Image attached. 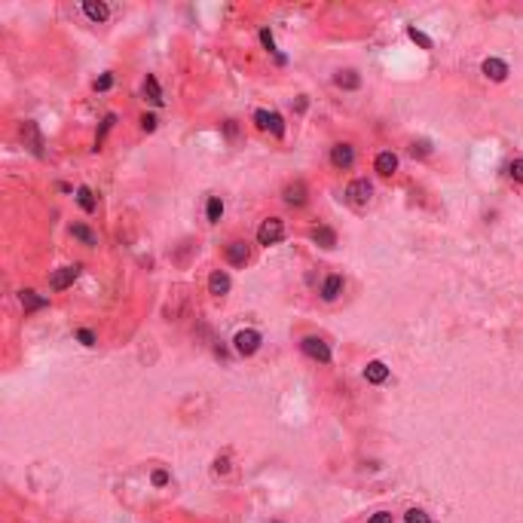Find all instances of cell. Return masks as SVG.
Segmentation results:
<instances>
[{
    "label": "cell",
    "mask_w": 523,
    "mask_h": 523,
    "mask_svg": "<svg viewBox=\"0 0 523 523\" xmlns=\"http://www.w3.org/2000/svg\"><path fill=\"white\" fill-rule=\"evenodd\" d=\"M312 242L322 245V248H334L337 245V233L331 230V226H315V230H312Z\"/></svg>",
    "instance_id": "17"
},
{
    "label": "cell",
    "mask_w": 523,
    "mask_h": 523,
    "mask_svg": "<svg viewBox=\"0 0 523 523\" xmlns=\"http://www.w3.org/2000/svg\"><path fill=\"white\" fill-rule=\"evenodd\" d=\"M300 349H303V355L312 358V361H322V365H327V361H331V346H327L322 337H303V340H300Z\"/></svg>",
    "instance_id": "4"
},
{
    "label": "cell",
    "mask_w": 523,
    "mask_h": 523,
    "mask_svg": "<svg viewBox=\"0 0 523 523\" xmlns=\"http://www.w3.org/2000/svg\"><path fill=\"white\" fill-rule=\"evenodd\" d=\"M367 523H392V511H376Z\"/></svg>",
    "instance_id": "33"
},
{
    "label": "cell",
    "mask_w": 523,
    "mask_h": 523,
    "mask_svg": "<svg viewBox=\"0 0 523 523\" xmlns=\"http://www.w3.org/2000/svg\"><path fill=\"white\" fill-rule=\"evenodd\" d=\"M71 236H74V239H80L83 245H89V248L98 245V236L92 233L89 226H83V224H74V226H71Z\"/></svg>",
    "instance_id": "21"
},
{
    "label": "cell",
    "mask_w": 523,
    "mask_h": 523,
    "mask_svg": "<svg viewBox=\"0 0 523 523\" xmlns=\"http://www.w3.org/2000/svg\"><path fill=\"white\" fill-rule=\"evenodd\" d=\"M343 288H346V282H343V276H337V273H331L322 282V300L325 303H334L337 297L343 294Z\"/></svg>",
    "instance_id": "9"
},
{
    "label": "cell",
    "mask_w": 523,
    "mask_h": 523,
    "mask_svg": "<svg viewBox=\"0 0 523 523\" xmlns=\"http://www.w3.org/2000/svg\"><path fill=\"white\" fill-rule=\"evenodd\" d=\"M365 379H367V383H374V386L386 383V379H389V367H386L383 361H370V365L365 367Z\"/></svg>",
    "instance_id": "16"
},
{
    "label": "cell",
    "mask_w": 523,
    "mask_h": 523,
    "mask_svg": "<svg viewBox=\"0 0 523 523\" xmlns=\"http://www.w3.org/2000/svg\"><path fill=\"white\" fill-rule=\"evenodd\" d=\"M410 154H413V156H428V154H432V144H428V141H413V144H410Z\"/></svg>",
    "instance_id": "26"
},
{
    "label": "cell",
    "mask_w": 523,
    "mask_h": 523,
    "mask_svg": "<svg viewBox=\"0 0 523 523\" xmlns=\"http://www.w3.org/2000/svg\"><path fill=\"white\" fill-rule=\"evenodd\" d=\"M407 37L413 40V43H419L423 49H432V40H428L423 31H416V28H407Z\"/></svg>",
    "instance_id": "25"
},
{
    "label": "cell",
    "mask_w": 523,
    "mask_h": 523,
    "mask_svg": "<svg viewBox=\"0 0 523 523\" xmlns=\"http://www.w3.org/2000/svg\"><path fill=\"white\" fill-rule=\"evenodd\" d=\"M334 83H337L340 89H358V86H361V77H358L355 71H337V74H334Z\"/></svg>",
    "instance_id": "20"
},
{
    "label": "cell",
    "mask_w": 523,
    "mask_h": 523,
    "mask_svg": "<svg viewBox=\"0 0 523 523\" xmlns=\"http://www.w3.org/2000/svg\"><path fill=\"white\" fill-rule=\"evenodd\" d=\"M22 138L31 144V154H34V156H43V138H40L37 123H31V120L25 123V125H22Z\"/></svg>",
    "instance_id": "12"
},
{
    "label": "cell",
    "mask_w": 523,
    "mask_h": 523,
    "mask_svg": "<svg viewBox=\"0 0 523 523\" xmlns=\"http://www.w3.org/2000/svg\"><path fill=\"white\" fill-rule=\"evenodd\" d=\"M480 71H484V77L493 80V83H502L505 77H508V64H505L502 58H487V62L480 64Z\"/></svg>",
    "instance_id": "10"
},
{
    "label": "cell",
    "mask_w": 523,
    "mask_h": 523,
    "mask_svg": "<svg viewBox=\"0 0 523 523\" xmlns=\"http://www.w3.org/2000/svg\"><path fill=\"white\" fill-rule=\"evenodd\" d=\"M77 276H80V266L77 264H71V266H58L53 278H49V288L53 291H64V288H71L74 282H77Z\"/></svg>",
    "instance_id": "5"
},
{
    "label": "cell",
    "mask_w": 523,
    "mask_h": 523,
    "mask_svg": "<svg viewBox=\"0 0 523 523\" xmlns=\"http://www.w3.org/2000/svg\"><path fill=\"white\" fill-rule=\"evenodd\" d=\"M230 276L224 273V269H215L212 276H208V291L215 294V297H224V294H230Z\"/></svg>",
    "instance_id": "14"
},
{
    "label": "cell",
    "mask_w": 523,
    "mask_h": 523,
    "mask_svg": "<svg viewBox=\"0 0 523 523\" xmlns=\"http://www.w3.org/2000/svg\"><path fill=\"white\" fill-rule=\"evenodd\" d=\"M370 196H374V184H370L367 178H355L346 187V199H349V205H355V208H365Z\"/></svg>",
    "instance_id": "1"
},
{
    "label": "cell",
    "mask_w": 523,
    "mask_h": 523,
    "mask_svg": "<svg viewBox=\"0 0 523 523\" xmlns=\"http://www.w3.org/2000/svg\"><path fill=\"white\" fill-rule=\"evenodd\" d=\"M154 484H156V487H165V484H168V475H165V471H154Z\"/></svg>",
    "instance_id": "34"
},
{
    "label": "cell",
    "mask_w": 523,
    "mask_h": 523,
    "mask_svg": "<svg viewBox=\"0 0 523 523\" xmlns=\"http://www.w3.org/2000/svg\"><path fill=\"white\" fill-rule=\"evenodd\" d=\"M260 343H264V340H260V334L254 331V327H242V331L233 337V349L239 352V355H245V358L254 355V352L260 349Z\"/></svg>",
    "instance_id": "2"
},
{
    "label": "cell",
    "mask_w": 523,
    "mask_h": 523,
    "mask_svg": "<svg viewBox=\"0 0 523 523\" xmlns=\"http://www.w3.org/2000/svg\"><path fill=\"white\" fill-rule=\"evenodd\" d=\"M226 260H230L233 266H245L251 260L248 242H230V245H226Z\"/></svg>",
    "instance_id": "13"
},
{
    "label": "cell",
    "mask_w": 523,
    "mask_h": 523,
    "mask_svg": "<svg viewBox=\"0 0 523 523\" xmlns=\"http://www.w3.org/2000/svg\"><path fill=\"white\" fill-rule=\"evenodd\" d=\"M282 236H285V221H282V217H266V221L257 226V242H260V245H276V242H282Z\"/></svg>",
    "instance_id": "3"
},
{
    "label": "cell",
    "mask_w": 523,
    "mask_h": 523,
    "mask_svg": "<svg viewBox=\"0 0 523 523\" xmlns=\"http://www.w3.org/2000/svg\"><path fill=\"white\" fill-rule=\"evenodd\" d=\"M508 175H511V181L523 184V159H514V163L508 165Z\"/></svg>",
    "instance_id": "27"
},
{
    "label": "cell",
    "mask_w": 523,
    "mask_h": 523,
    "mask_svg": "<svg viewBox=\"0 0 523 523\" xmlns=\"http://www.w3.org/2000/svg\"><path fill=\"white\" fill-rule=\"evenodd\" d=\"M77 202H80V208L86 215H92L98 208V202H95V193H92L89 187H77Z\"/></svg>",
    "instance_id": "23"
},
{
    "label": "cell",
    "mask_w": 523,
    "mask_h": 523,
    "mask_svg": "<svg viewBox=\"0 0 523 523\" xmlns=\"http://www.w3.org/2000/svg\"><path fill=\"white\" fill-rule=\"evenodd\" d=\"M205 217H208V224H217V221L224 217V199H221V196H208Z\"/></svg>",
    "instance_id": "22"
},
{
    "label": "cell",
    "mask_w": 523,
    "mask_h": 523,
    "mask_svg": "<svg viewBox=\"0 0 523 523\" xmlns=\"http://www.w3.org/2000/svg\"><path fill=\"white\" fill-rule=\"evenodd\" d=\"M114 86V74H101V77L95 80V92H107Z\"/></svg>",
    "instance_id": "29"
},
{
    "label": "cell",
    "mask_w": 523,
    "mask_h": 523,
    "mask_svg": "<svg viewBox=\"0 0 523 523\" xmlns=\"http://www.w3.org/2000/svg\"><path fill=\"white\" fill-rule=\"evenodd\" d=\"M404 520H407V523H432V517H428L423 508H410L407 514H404Z\"/></svg>",
    "instance_id": "24"
},
{
    "label": "cell",
    "mask_w": 523,
    "mask_h": 523,
    "mask_svg": "<svg viewBox=\"0 0 523 523\" xmlns=\"http://www.w3.org/2000/svg\"><path fill=\"white\" fill-rule=\"evenodd\" d=\"M144 98L150 101V104H165V98H163V89H159V80L154 77V74H147L144 77Z\"/></svg>",
    "instance_id": "15"
},
{
    "label": "cell",
    "mask_w": 523,
    "mask_h": 523,
    "mask_svg": "<svg viewBox=\"0 0 523 523\" xmlns=\"http://www.w3.org/2000/svg\"><path fill=\"white\" fill-rule=\"evenodd\" d=\"M77 340H80L83 346H95V334H92L89 327H83V331H77Z\"/></svg>",
    "instance_id": "30"
},
{
    "label": "cell",
    "mask_w": 523,
    "mask_h": 523,
    "mask_svg": "<svg viewBox=\"0 0 523 523\" xmlns=\"http://www.w3.org/2000/svg\"><path fill=\"white\" fill-rule=\"evenodd\" d=\"M260 43H264L269 53H276V37H273V31H269V28H260Z\"/></svg>",
    "instance_id": "28"
},
{
    "label": "cell",
    "mask_w": 523,
    "mask_h": 523,
    "mask_svg": "<svg viewBox=\"0 0 523 523\" xmlns=\"http://www.w3.org/2000/svg\"><path fill=\"white\" fill-rule=\"evenodd\" d=\"M141 129H144V132H156V116H154V114H144V116H141Z\"/></svg>",
    "instance_id": "31"
},
{
    "label": "cell",
    "mask_w": 523,
    "mask_h": 523,
    "mask_svg": "<svg viewBox=\"0 0 523 523\" xmlns=\"http://www.w3.org/2000/svg\"><path fill=\"white\" fill-rule=\"evenodd\" d=\"M226 471H230V459H226V456H217V459H215V475H226Z\"/></svg>",
    "instance_id": "32"
},
{
    "label": "cell",
    "mask_w": 523,
    "mask_h": 523,
    "mask_svg": "<svg viewBox=\"0 0 523 523\" xmlns=\"http://www.w3.org/2000/svg\"><path fill=\"white\" fill-rule=\"evenodd\" d=\"M331 163H334V168H352V163H355V147L346 144V141L334 144L331 147Z\"/></svg>",
    "instance_id": "8"
},
{
    "label": "cell",
    "mask_w": 523,
    "mask_h": 523,
    "mask_svg": "<svg viewBox=\"0 0 523 523\" xmlns=\"http://www.w3.org/2000/svg\"><path fill=\"white\" fill-rule=\"evenodd\" d=\"M19 303L25 306V312H34V309L46 306V297H40L37 291H19Z\"/></svg>",
    "instance_id": "18"
},
{
    "label": "cell",
    "mask_w": 523,
    "mask_h": 523,
    "mask_svg": "<svg viewBox=\"0 0 523 523\" xmlns=\"http://www.w3.org/2000/svg\"><path fill=\"white\" fill-rule=\"evenodd\" d=\"M306 196H309V190H306V184H303V181H291V184H285V190H282L285 205H291V208L306 205Z\"/></svg>",
    "instance_id": "6"
},
{
    "label": "cell",
    "mask_w": 523,
    "mask_h": 523,
    "mask_svg": "<svg viewBox=\"0 0 523 523\" xmlns=\"http://www.w3.org/2000/svg\"><path fill=\"white\" fill-rule=\"evenodd\" d=\"M83 13H86L92 22H104L107 15H111L107 4H95V0H86V4H83Z\"/></svg>",
    "instance_id": "19"
},
{
    "label": "cell",
    "mask_w": 523,
    "mask_h": 523,
    "mask_svg": "<svg viewBox=\"0 0 523 523\" xmlns=\"http://www.w3.org/2000/svg\"><path fill=\"white\" fill-rule=\"evenodd\" d=\"M374 168L383 178H392L395 172H398V156L392 154V150H383V154H376V159H374Z\"/></svg>",
    "instance_id": "11"
},
{
    "label": "cell",
    "mask_w": 523,
    "mask_h": 523,
    "mask_svg": "<svg viewBox=\"0 0 523 523\" xmlns=\"http://www.w3.org/2000/svg\"><path fill=\"white\" fill-rule=\"evenodd\" d=\"M254 123H257V129H269L276 138H282V135H285L282 116L273 114V111H254Z\"/></svg>",
    "instance_id": "7"
}]
</instances>
